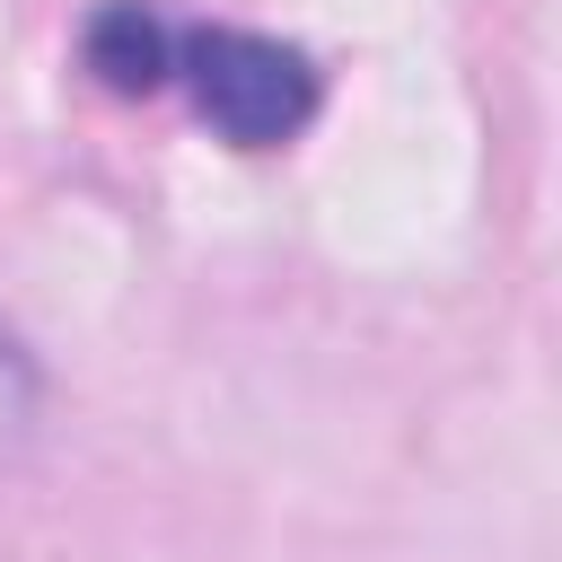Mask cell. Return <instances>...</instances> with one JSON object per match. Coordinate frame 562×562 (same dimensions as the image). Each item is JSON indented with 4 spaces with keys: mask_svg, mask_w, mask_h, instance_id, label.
Returning <instances> with one entry per match:
<instances>
[{
    "mask_svg": "<svg viewBox=\"0 0 562 562\" xmlns=\"http://www.w3.org/2000/svg\"><path fill=\"white\" fill-rule=\"evenodd\" d=\"M35 404H44V386H35V360L18 351V334L0 325V457L35 430Z\"/></svg>",
    "mask_w": 562,
    "mask_h": 562,
    "instance_id": "3",
    "label": "cell"
},
{
    "mask_svg": "<svg viewBox=\"0 0 562 562\" xmlns=\"http://www.w3.org/2000/svg\"><path fill=\"white\" fill-rule=\"evenodd\" d=\"M176 70L202 105V123L237 149H281L307 132L316 114V70L299 44L281 35H246V26H193L176 35Z\"/></svg>",
    "mask_w": 562,
    "mask_h": 562,
    "instance_id": "1",
    "label": "cell"
},
{
    "mask_svg": "<svg viewBox=\"0 0 562 562\" xmlns=\"http://www.w3.org/2000/svg\"><path fill=\"white\" fill-rule=\"evenodd\" d=\"M88 70H97L105 88L140 97V88H158V79L176 70V26H167L158 9H140V0H114V9H97V26H88Z\"/></svg>",
    "mask_w": 562,
    "mask_h": 562,
    "instance_id": "2",
    "label": "cell"
}]
</instances>
